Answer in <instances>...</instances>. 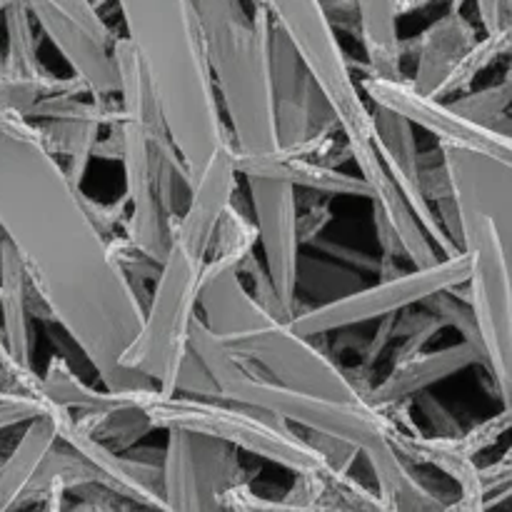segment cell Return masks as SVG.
Returning a JSON list of instances; mask_svg holds the SVG:
<instances>
[{"mask_svg": "<svg viewBox=\"0 0 512 512\" xmlns=\"http://www.w3.org/2000/svg\"><path fill=\"white\" fill-rule=\"evenodd\" d=\"M268 53L280 153L318 158L333 143L335 133H343L333 105L285 30L273 18Z\"/></svg>", "mask_w": 512, "mask_h": 512, "instance_id": "30bf717a", "label": "cell"}, {"mask_svg": "<svg viewBox=\"0 0 512 512\" xmlns=\"http://www.w3.org/2000/svg\"><path fill=\"white\" fill-rule=\"evenodd\" d=\"M0 75H3V40H0Z\"/></svg>", "mask_w": 512, "mask_h": 512, "instance_id": "f35d334b", "label": "cell"}, {"mask_svg": "<svg viewBox=\"0 0 512 512\" xmlns=\"http://www.w3.org/2000/svg\"><path fill=\"white\" fill-rule=\"evenodd\" d=\"M433 3H438V0H395V8H398L400 18H405V15L418 13V10H425Z\"/></svg>", "mask_w": 512, "mask_h": 512, "instance_id": "d590c367", "label": "cell"}, {"mask_svg": "<svg viewBox=\"0 0 512 512\" xmlns=\"http://www.w3.org/2000/svg\"><path fill=\"white\" fill-rule=\"evenodd\" d=\"M163 448V500L168 510H220V500L235 485L253 483L240 463V450L195 430L168 428Z\"/></svg>", "mask_w": 512, "mask_h": 512, "instance_id": "8fae6325", "label": "cell"}, {"mask_svg": "<svg viewBox=\"0 0 512 512\" xmlns=\"http://www.w3.org/2000/svg\"><path fill=\"white\" fill-rule=\"evenodd\" d=\"M475 40H478V30L465 18L463 10H448L435 23H430L418 38L403 40L408 48H413L415 58V73L413 78H408L410 85L430 98L443 100L445 80L450 78L455 65Z\"/></svg>", "mask_w": 512, "mask_h": 512, "instance_id": "e0dca14e", "label": "cell"}, {"mask_svg": "<svg viewBox=\"0 0 512 512\" xmlns=\"http://www.w3.org/2000/svg\"><path fill=\"white\" fill-rule=\"evenodd\" d=\"M303 193H308L303 205L295 200L298 203V240L300 245H308L333 223V208H330L328 195L310 193V190H303Z\"/></svg>", "mask_w": 512, "mask_h": 512, "instance_id": "f546056e", "label": "cell"}, {"mask_svg": "<svg viewBox=\"0 0 512 512\" xmlns=\"http://www.w3.org/2000/svg\"><path fill=\"white\" fill-rule=\"evenodd\" d=\"M360 95L370 105H383V108L395 110L403 115L410 125L428 130L443 145H460V148L478 150V153L495 155V158L512 160V135L500 133V130L483 128L473 120L463 118L450 108L448 100L430 98L410 85L408 75L400 80L375 78V75L358 73L355 75Z\"/></svg>", "mask_w": 512, "mask_h": 512, "instance_id": "7c38bea8", "label": "cell"}, {"mask_svg": "<svg viewBox=\"0 0 512 512\" xmlns=\"http://www.w3.org/2000/svg\"><path fill=\"white\" fill-rule=\"evenodd\" d=\"M348 145L350 163L358 165L360 178L370 190L368 200L373 203V228L383 255L405 260L410 268H425L440 260L423 225L405 203L398 185L390 180L373 140H348Z\"/></svg>", "mask_w": 512, "mask_h": 512, "instance_id": "5bb4252c", "label": "cell"}, {"mask_svg": "<svg viewBox=\"0 0 512 512\" xmlns=\"http://www.w3.org/2000/svg\"><path fill=\"white\" fill-rule=\"evenodd\" d=\"M240 180L248 193L270 280L283 303L298 315L303 308H300L298 290H295V278H298V258L303 245L298 240L295 188L288 180L265 178V175H240Z\"/></svg>", "mask_w": 512, "mask_h": 512, "instance_id": "4fadbf2b", "label": "cell"}, {"mask_svg": "<svg viewBox=\"0 0 512 512\" xmlns=\"http://www.w3.org/2000/svg\"><path fill=\"white\" fill-rule=\"evenodd\" d=\"M40 390L48 400H53L60 408H68L73 413L78 410H98L110 403H118L128 393H110V390H95L78 375L75 365L63 353H55L48 360V368L40 375Z\"/></svg>", "mask_w": 512, "mask_h": 512, "instance_id": "d4e9b609", "label": "cell"}, {"mask_svg": "<svg viewBox=\"0 0 512 512\" xmlns=\"http://www.w3.org/2000/svg\"><path fill=\"white\" fill-rule=\"evenodd\" d=\"M248 175H265V178L288 180L295 190H310V193L328 195V198H370V190L360 175L343 173V168H333L315 158L305 155H280L270 163L260 165Z\"/></svg>", "mask_w": 512, "mask_h": 512, "instance_id": "7402d4cb", "label": "cell"}, {"mask_svg": "<svg viewBox=\"0 0 512 512\" xmlns=\"http://www.w3.org/2000/svg\"><path fill=\"white\" fill-rule=\"evenodd\" d=\"M33 15L35 25L43 30L45 38L55 45L65 63L73 68V75H78L93 98H110L118 95V70L113 60V45L93 38L88 30L80 28L73 20L63 18L55 10L48 8H28Z\"/></svg>", "mask_w": 512, "mask_h": 512, "instance_id": "2e32d148", "label": "cell"}, {"mask_svg": "<svg viewBox=\"0 0 512 512\" xmlns=\"http://www.w3.org/2000/svg\"><path fill=\"white\" fill-rule=\"evenodd\" d=\"M468 275L470 263L465 253L440 258L425 268H408L390 278H378L375 285H360L353 293L340 295L328 303L303 308L290 320V328L303 338L330 335L340 328H358V325L373 323L390 313L413 308L438 290L465 283Z\"/></svg>", "mask_w": 512, "mask_h": 512, "instance_id": "9c48e42d", "label": "cell"}, {"mask_svg": "<svg viewBox=\"0 0 512 512\" xmlns=\"http://www.w3.org/2000/svg\"><path fill=\"white\" fill-rule=\"evenodd\" d=\"M308 245H313V248L320 250V253L330 255L333 260H340V263L348 265V268L358 270V273H368V270L378 273V260L370 258V255L363 253V250L338 243V240H328L323 238V235H318V238L310 240Z\"/></svg>", "mask_w": 512, "mask_h": 512, "instance_id": "d6a6232c", "label": "cell"}, {"mask_svg": "<svg viewBox=\"0 0 512 512\" xmlns=\"http://www.w3.org/2000/svg\"><path fill=\"white\" fill-rule=\"evenodd\" d=\"M28 278L20 258L5 240L3 258H0V330H3L5 348L10 360L20 370L33 368V335H30V315L25 305Z\"/></svg>", "mask_w": 512, "mask_h": 512, "instance_id": "44dd1931", "label": "cell"}, {"mask_svg": "<svg viewBox=\"0 0 512 512\" xmlns=\"http://www.w3.org/2000/svg\"><path fill=\"white\" fill-rule=\"evenodd\" d=\"M253 5L268 10L270 18L285 30L313 78L328 95L345 138L370 140V105L360 95L353 60L345 55L338 33L325 20L320 0H253Z\"/></svg>", "mask_w": 512, "mask_h": 512, "instance_id": "ba28073f", "label": "cell"}, {"mask_svg": "<svg viewBox=\"0 0 512 512\" xmlns=\"http://www.w3.org/2000/svg\"><path fill=\"white\" fill-rule=\"evenodd\" d=\"M418 305L428 310V313L438 315V318L445 323V328H453L455 333H460V340L475 345V348L483 350L485 355L483 335H480L478 320H475L473 305H470L463 283L453 285V288L438 290V293L420 300ZM485 368H488V355H485Z\"/></svg>", "mask_w": 512, "mask_h": 512, "instance_id": "83f0119b", "label": "cell"}, {"mask_svg": "<svg viewBox=\"0 0 512 512\" xmlns=\"http://www.w3.org/2000/svg\"><path fill=\"white\" fill-rule=\"evenodd\" d=\"M198 315L253 378L323 398L365 400L335 355L260 308L238 270H223L200 285Z\"/></svg>", "mask_w": 512, "mask_h": 512, "instance_id": "277c9868", "label": "cell"}, {"mask_svg": "<svg viewBox=\"0 0 512 512\" xmlns=\"http://www.w3.org/2000/svg\"><path fill=\"white\" fill-rule=\"evenodd\" d=\"M458 208V205H455ZM460 250L468 255L470 275L463 283L478 320L488 355L485 373L498 383L500 403L510 408V248L512 230L485 210L458 208Z\"/></svg>", "mask_w": 512, "mask_h": 512, "instance_id": "52a82bcc", "label": "cell"}, {"mask_svg": "<svg viewBox=\"0 0 512 512\" xmlns=\"http://www.w3.org/2000/svg\"><path fill=\"white\" fill-rule=\"evenodd\" d=\"M170 138L188 168L200 173L230 138L205 58L193 0H115Z\"/></svg>", "mask_w": 512, "mask_h": 512, "instance_id": "7a4b0ae2", "label": "cell"}, {"mask_svg": "<svg viewBox=\"0 0 512 512\" xmlns=\"http://www.w3.org/2000/svg\"><path fill=\"white\" fill-rule=\"evenodd\" d=\"M5 30L3 75L20 80H43L48 75L40 63V33H35V20L23 0H13L0 13Z\"/></svg>", "mask_w": 512, "mask_h": 512, "instance_id": "cb8c5ba5", "label": "cell"}, {"mask_svg": "<svg viewBox=\"0 0 512 512\" xmlns=\"http://www.w3.org/2000/svg\"><path fill=\"white\" fill-rule=\"evenodd\" d=\"M3 245H5V240L0 238V258H3Z\"/></svg>", "mask_w": 512, "mask_h": 512, "instance_id": "ab89813d", "label": "cell"}, {"mask_svg": "<svg viewBox=\"0 0 512 512\" xmlns=\"http://www.w3.org/2000/svg\"><path fill=\"white\" fill-rule=\"evenodd\" d=\"M510 100H512V83L510 75H505L500 83L488 85L475 93H465L460 98L450 100V108L460 113L463 118L473 120L475 125L483 128L500 130V133H512L510 120Z\"/></svg>", "mask_w": 512, "mask_h": 512, "instance_id": "4316f807", "label": "cell"}, {"mask_svg": "<svg viewBox=\"0 0 512 512\" xmlns=\"http://www.w3.org/2000/svg\"><path fill=\"white\" fill-rule=\"evenodd\" d=\"M418 185L430 205L453 195L440 148L430 150V153H418Z\"/></svg>", "mask_w": 512, "mask_h": 512, "instance_id": "f1b7e54d", "label": "cell"}, {"mask_svg": "<svg viewBox=\"0 0 512 512\" xmlns=\"http://www.w3.org/2000/svg\"><path fill=\"white\" fill-rule=\"evenodd\" d=\"M173 393L180 395H195V398H218V388H215L213 378L200 363L198 355L188 348L183 363H180L178 375H175Z\"/></svg>", "mask_w": 512, "mask_h": 512, "instance_id": "4dcf8cb0", "label": "cell"}, {"mask_svg": "<svg viewBox=\"0 0 512 512\" xmlns=\"http://www.w3.org/2000/svg\"><path fill=\"white\" fill-rule=\"evenodd\" d=\"M473 365H480L485 370V355L483 350L465 343V340L448 345V348L433 350V353L423 350L405 363L393 365L380 383H373V388L365 393V400L375 408L405 403V400H413L415 395L438 385L440 380L450 378L465 368H473Z\"/></svg>", "mask_w": 512, "mask_h": 512, "instance_id": "ac0fdd59", "label": "cell"}, {"mask_svg": "<svg viewBox=\"0 0 512 512\" xmlns=\"http://www.w3.org/2000/svg\"><path fill=\"white\" fill-rule=\"evenodd\" d=\"M358 40L365 50V75L400 80L403 73V38L398 30L395 0H353ZM358 75V73H355Z\"/></svg>", "mask_w": 512, "mask_h": 512, "instance_id": "ffe728a7", "label": "cell"}, {"mask_svg": "<svg viewBox=\"0 0 512 512\" xmlns=\"http://www.w3.org/2000/svg\"><path fill=\"white\" fill-rule=\"evenodd\" d=\"M0 238L105 390L153 388L143 373L120 365L143 320L148 283L120 268L90 218L83 185L68 178L38 125L8 108H0Z\"/></svg>", "mask_w": 512, "mask_h": 512, "instance_id": "6da1fadb", "label": "cell"}, {"mask_svg": "<svg viewBox=\"0 0 512 512\" xmlns=\"http://www.w3.org/2000/svg\"><path fill=\"white\" fill-rule=\"evenodd\" d=\"M110 3H113V0H90V5H93V8L98 10V13H103L105 5H110Z\"/></svg>", "mask_w": 512, "mask_h": 512, "instance_id": "8d00e7d4", "label": "cell"}, {"mask_svg": "<svg viewBox=\"0 0 512 512\" xmlns=\"http://www.w3.org/2000/svg\"><path fill=\"white\" fill-rule=\"evenodd\" d=\"M483 33L512 28V0H475Z\"/></svg>", "mask_w": 512, "mask_h": 512, "instance_id": "e575fe53", "label": "cell"}, {"mask_svg": "<svg viewBox=\"0 0 512 512\" xmlns=\"http://www.w3.org/2000/svg\"><path fill=\"white\" fill-rule=\"evenodd\" d=\"M58 410L60 405H53L48 413L20 425V435L0 458V510H15L43 460L58 445Z\"/></svg>", "mask_w": 512, "mask_h": 512, "instance_id": "d6986e66", "label": "cell"}, {"mask_svg": "<svg viewBox=\"0 0 512 512\" xmlns=\"http://www.w3.org/2000/svg\"><path fill=\"white\" fill-rule=\"evenodd\" d=\"M413 403L418 405V410L425 415V420H428L430 430H433L430 435H455L463 430L458 425V420H455V415L450 413V410L445 408V405L440 403L433 393H428V390L420 395H415Z\"/></svg>", "mask_w": 512, "mask_h": 512, "instance_id": "836d02e7", "label": "cell"}, {"mask_svg": "<svg viewBox=\"0 0 512 512\" xmlns=\"http://www.w3.org/2000/svg\"><path fill=\"white\" fill-rule=\"evenodd\" d=\"M38 125L43 143L58 158L73 183L83 185L85 170L93 160V145L100 138L103 125L90 118H50L33 120Z\"/></svg>", "mask_w": 512, "mask_h": 512, "instance_id": "603a6c76", "label": "cell"}, {"mask_svg": "<svg viewBox=\"0 0 512 512\" xmlns=\"http://www.w3.org/2000/svg\"><path fill=\"white\" fill-rule=\"evenodd\" d=\"M200 273L203 260L170 243L150 288L138 333L120 353V365L143 373L160 393H173L175 375L190 348V320L198 313Z\"/></svg>", "mask_w": 512, "mask_h": 512, "instance_id": "8992f818", "label": "cell"}, {"mask_svg": "<svg viewBox=\"0 0 512 512\" xmlns=\"http://www.w3.org/2000/svg\"><path fill=\"white\" fill-rule=\"evenodd\" d=\"M468 0H448V10H463Z\"/></svg>", "mask_w": 512, "mask_h": 512, "instance_id": "74e56055", "label": "cell"}, {"mask_svg": "<svg viewBox=\"0 0 512 512\" xmlns=\"http://www.w3.org/2000/svg\"><path fill=\"white\" fill-rule=\"evenodd\" d=\"M193 5L220 113L228 115L235 165L240 175H248L283 155L270 83V15L258 5L248 13L243 0H193Z\"/></svg>", "mask_w": 512, "mask_h": 512, "instance_id": "3957f363", "label": "cell"}, {"mask_svg": "<svg viewBox=\"0 0 512 512\" xmlns=\"http://www.w3.org/2000/svg\"><path fill=\"white\" fill-rule=\"evenodd\" d=\"M238 188L240 173L238 165H235L233 140L225 138L193 178L188 205L170 223V243L205 263L215 225H218L220 215L225 213Z\"/></svg>", "mask_w": 512, "mask_h": 512, "instance_id": "9a60e30c", "label": "cell"}, {"mask_svg": "<svg viewBox=\"0 0 512 512\" xmlns=\"http://www.w3.org/2000/svg\"><path fill=\"white\" fill-rule=\"evenodd\" d=\"M135 403L145 410L155 430H195L223 440L243 453L258 455L295 475L308 470H330L323 455L293 425L270 410L225 398L160 393L155 385L138 390Z\"/></svg>", "mask_w": 512, "mask_h": 512, "instance_id": "5b68a950", "label": "cell"}, {"mask_svg": "<svg viewBox=\"0 0 512 512\" xmlns=\"http://www.w3.org/2000/svg\"><path fill=\"white\" fill-rule=\"evenodd\" d=\"M53 400L45 395H20V398L0 400V433L3 430H18L20 425L43 415L53 408Z\"/></svg>", "mask_w": 512, "mask_h": 512, "instance_id": "1f68e13d", "label": "cell"}, {"mask_svg": "<svg viewBox=\"0 0 512 512\" xmlns=\"http://www.w3.org/2000/svg\"><path fill=\"white\" fill-rule=\"evenodd\" d=\"M363 285V275L358 270L348 268V265H335L330 260L308 258L300 253L298 258V278H295V290L300 293H310L320 298V303L348 295Z\"/></svg>", "mask_w": 512, "mask_h": 512, "instance_id": "484cf974", "label": "cell"}]
</instances>
